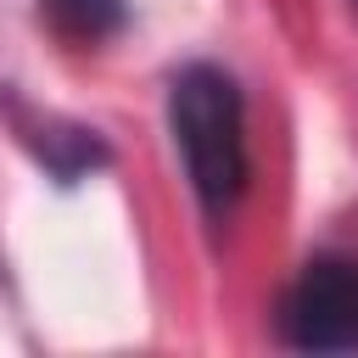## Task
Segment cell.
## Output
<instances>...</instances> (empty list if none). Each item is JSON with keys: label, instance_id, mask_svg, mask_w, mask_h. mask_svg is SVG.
<instances>
[{"label": "cell", "instance_id": "6da1fadb", "mask_svg": "<svg viewBox=\"0 0 358 358\" xmlns=\"http://www.w3.org/2000/svg\"><path fill=\"white\" fill-rule=\"evenodd\" d=\"M168 123L207 218H224L246 190V101L224 67H185L168 90Z\"/></svg>", "mask_w": 358, "mask_h": 358}, {"label": "cell", "instance_id": "7a4b0ae2", "mask_svg": "<svg viewBox=\"0 0 358 358\" xmlns=\"http://www.w3.org/2000/svg\"><path fill=\"white\" fill-rule=\"evenodd\" d=\"M280 330L302 352H352L358 347V263L319 257L296 274L280 308Z\"/></svg>", "mask_w": 358, "mask_h": 358}]
</instances>
